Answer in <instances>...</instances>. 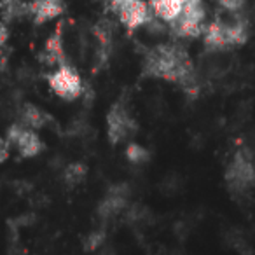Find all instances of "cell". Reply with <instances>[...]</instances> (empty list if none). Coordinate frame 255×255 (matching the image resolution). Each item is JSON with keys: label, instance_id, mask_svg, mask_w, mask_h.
<instances>
[{"label": "cell", "instance_id": "obj_1", "mask_svg": "<svg viewBox=\"0 0 255 255\" xmlns=\"http://www.w3.org/2000/svg\"><path fill=\"white\" fill-rule=\"evenodd\" d=\"M145 75L159 77L182 86L189 96H198L199 82L187 51L178 44H163L149 51L145 58Z\"/></svg>", "mask_w": 255, "mask_h": 255}, {"label": "cell", "instance_id": "obj_2", "mask_svg": "<svg viewBox=\"0 0 255 255\" xmlns=\"http://www.w3.org/2000/svg\"><path fill=\"white\" fill-rule=\"evenodd\" d=\"M226 182L233 192H245L255 184V163L250 149L241 147L226 170Z\"/></svg>", "mask_w": 255, "mask_h": 255}, {"label": "cell", "instance_id": "obj_3", "mask_svg": "<svg viewBox=\"0 0 255 255\" xmlns=\"http://www.w3.org/2000/svg\"><path fill=\"white\" fill-rule=\"evenodd\" d=\"M203 21H205V5L201 0H185L178 18L170 23L171 32L173 35L185 37V39L199 37L205 28Z\"/></svg>", "mask_w": 255, "mask_h": 255}, {"label": "cell", "instance_id": "obj_4", "mask_svg": "<svg viewBox=\"0 0 255 255\" xmlns=\"http://www.w3.org/2000/svg\"><path fill=\"white\" fill-rule=\"evenodd\" d=\"M136 131V123L123 103H114L107 114V136L110 143H119Z\"/></svg>", "mask_w": 255, "mask_h": 255}, {"label": "cell", "instance_id": "obj_5", "mask_svg": "<svg viewBox=\"0 0 255 255\" xmlns=\"http://www.w3.org/2000/svg\"><path fill=\"white\" fill-rule=\"evenodd\" d=\"M49 86L63 100H75L82 95L81 75L67 63L60 65V68L49 75Z\"/></svg>", "mask_w": 255, "mask_h": 255}, {"label": "cell", "instance_id": "obj_6", "mask_svg": "<svg viewBox=\"0 0 255 255\" xmlns=\"http://www.w3.org/2000/svg\"><path fill=\"white\" fill-rule=\"evenodd\" d=\"M7 140L9 143H14L18 147L19 154L23 157H35L44 149V143L39 138V135L30 128L23 126V124H14V126L9 128Z\"/></svg>", "mask_w": 255, "mask_h": 255}, {"label": "cell", "instance_id": "obj_7", "mask_svg": "<svg viewBox=\"0 0 255 255\" xmlns=\"http://www.w3.org/2000/svg\"><path fill=\"white\" fill-rule=\"evenodd\" d=\"M116 14L119 16L121 23H123L128 30L140 28V26L147 25V23L154 18L152 7H150L149 4H145L143 0H131V2H128L123 7L117 9Z\"/></svg>", "mask_w": 255, "mask_h": 255}, {"label": "cell", "instance_id": "obj_8", "mask_svg": "<svg viewBox=\"0 0 255 255\" xmlns=\"http://www.w3.org/2000/svg\"><path fill=\"white\" fill-rule=\"evenodd\" d=\"M203 42L212 51L233 47L229 39V23L222 21V19H217V21L210 23L208 26H205L203 28Z\"/></svg>", "mask_w": 255, "mask_h": 255}, {"label": "cell", "instance_id": "obj_9", "mask_svg": "<svg viewBox=\"0 0 255 255\" xmlns=\"http://www.w3.org/2000/svg\"><path fill=\"white\" fill-rule=\"evenodd\" d=\"M126 196H128V187L124 184L114 185L109 191L107 198L100 203L98 206V215L102 219L109 220L112 217L119 215L124 208H126Z\"/></svg>", "mask_w": 255, "mask_h": 255}, {"label": "cell", "instance_id": "obj_10", "mask_svg": "<svg viewBox=\"0 0 255 255\" xmlns=\"http://www.w3.org/2000/svg\"><path fill=\"white\" fill-rule=\"evenodd\" d=\"M63 12L61 0H33L30 4V14H33L37 23H46Z\"/></svg>", "mask_w": 255, "mask_h": 255}, {"label": "cell", "instance_id": "obj_11", "mask_svg": "<svg viewBox=\"0 0 255 255\" xmlns=\"http://www.w3.org/2000/svg\"><path fill=\"white\" fill-rule=\"evenodd\" d=\"M185 0H152V11L157 19H163L166 23H171L178 18V14L184 9Z\"/></svg>", "mask_w": 255, "mask_h": 255}, {"label": "cell", "instance_id": "obj_12", "mask_svg": "<svg viewBox=\"0 0 255 255\" xmlns=\"http://www.w3.org/2000/svg\"><path fill=\"white\" fill-rule=\"evenodd\" d=\"M96 39L100 44V61H105L107 56L110 53V46H112V39H114V25L109 19H100L98 23L93 28Z\"/></svg>", "mask_w": 255, "mask_h": 255}, {"label": "cell", "instance_id": "obj_13", "mask_svg": "<svg viewBox=\"0 0 255 255\" xmlns=\"http://www.w3.org/2000/svg\"><path fill=\"white\" fill-rule=\"evenodd\" d=\"M44 61L49 65H63L65 63V51H63V40H61V32L60 28L56 30V33L49 37V40L46 42V49L42 54Z\"/></svg>", "mask_w": 255, "mask_h": 255}, {"label": "cell", "instance_id": "obj_14", "mask_svg": "<svg viewBox=\"0 0 255 255\" xmlns=\"http://www.w3.org/2000/svg\"><path fill=\"white\" fill-rule=\"evenodd\" d=\"M49 121V116H47L44 110H40L39 107L32 105V103H26L21 110V124L30 129H40L44 124Z\"/></svg>", "mask_w": 255, "mask_h": 255}, {"label": "cell", "instance_id": "obj_15", "mask_svg": "<svg viewBox=\"0 0 255 255\" xmlns=\"http://www.w3.org/2000/svg\"><path fill=\"white\" fill-rule=\"evenodd\" d=\"M86 175H88V168L84 166L82 163H72L68 164L67 168H65L63 171V180L67 182L68 185H79L82 180L86 178Z\"/></svg>", "mask_w": 255, "mask_h": 255}, {"label": "cell", "instance_id": "obj_16", "mask_svg": "<svg viewBox=\"0 0 255 255\" xmlns=\"http://www.w3.org/2000/svg\"><path fill=\"white\" fill-rule=\"evenodd\" d=\"M4 18L5 19H14V18H21L25 14H30V5H26L21 0H5L4 5Z\"/></svg>", "mask_w": 255, "mask_h": 255}, {"label": "cell", "instance_id": "obj_17", "mask_svg": "<svg viewBox=\"0 0 255 255\" xmlns=\"http://www.w3.org/2000/svg\"><path fill=\"white\" fill-rule=\"evenodd\" d=\"M149 156H150L149 150L140 145V143H128L126 157L131 161V163H135V164L145 163V161H149Z\"/></svg>", "mask_w": 255, "mask_h": 255}, {"label": "cell", "instance_id": "obj_18", "mask_svg": "<svg viewBox=\"0 0 255 255\" xmlns=\"http://www.w3.org/2000/svg\"><path fill=\"white\" fill-rule=\"evenodd\" d=\"M103 243H105V233H103V231H93L84 240V250L95 252V250H98Z\"/></svg>", "mask_w": 255, "mask_h": 255}, {"label": "cell", "instance_id": "obj_19", "mask_svg": "<svg viewBox=\"0 0 255 255\" xmlns=\"http://www.w3.org/2000/svg\"><path fill=\"white\" fill-rule=\"evenodd\" d=\"M217 2H219L224 9H227V11H231V12L240 11L245 5V0H217Z\"/></svg>", "mask_w": 255, "mask_h": 255}, {"label": "cell", "instance_id": "obj_20", "mask_svg": "<svg viewBox=\"0 0 255 255\" xmlns=\"http://www.w3.org/2000/svg\"><path fill=\"white\" fill-rule=\"evenodd\" d=\"M9 157V140L0 138V163H4Z\"/></svg>", "mask_w": 255, "mask_h": 255}, {"label": "cell", "instance_id": "obj_21", "mask_svg": "<svg viewBox=\"0 0 255 255\" xmlns=\"http://www.w3.org/2000/svg\"><path fill=\"white\" fill-rule=\"evenodd\" d=\"M7 39H9V30H7V26H5L4 23H0V47H2L5 42H7Z\"/></svg>", "mask_w": 255, "mask_h": 255}, {"label": "cell", "instance_id": "obj_22", "mask_svg": "<svg viewBox=\"0 0 255 255\" xmlns=\"http://www.w3.org/2000/svg\"><path fill=\"white\" fill-rule=\"evenodd\" d=\"M128 2H131V0H110V5H112L114 11H117V9L123 7V5L128 4Z\"/></svg>", "mask_w": 255, "mask_h": 255}]
</instances>
